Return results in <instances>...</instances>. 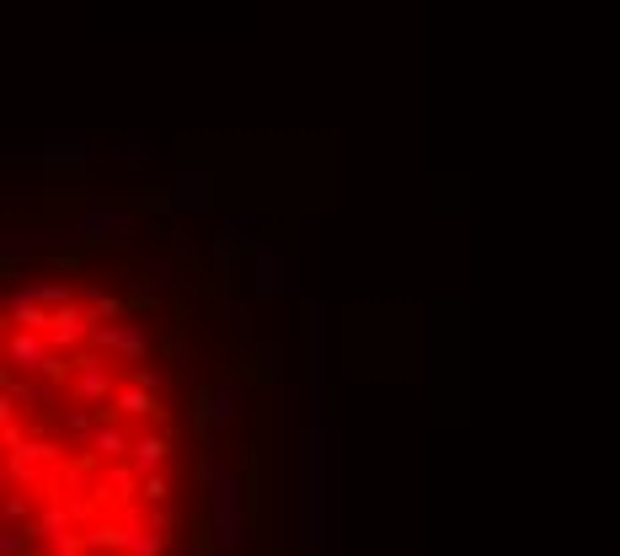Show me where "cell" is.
I'll list each match as a JSON object with an SVG mask.
<instances>
[{
    "mask_svg": "<svg viewBox=\"0 0 620 556\" xmlns=\"http://www.w3.org/2000/svg\"><path fill=\"white\" fill-rule=\"evenodd\" d=\"M75 230L86 236V246H129L139 236V220L123 204H113V209H86Z\"/></svg>",
    "mask_w": 620,
    "mask_h": 556,
    "instance_id": "6da1fadb",
    "label": "cell"
},
{
    "mask_svg": "<svg viewBox=\"0 0 620 556\" xmlns=\"http://www.w3.org/2000/svg\"><path fill=\"white\" fill-rule=\"evenodd\" d=\"M49 332L33 327H11L6 332V369H22V375H43V359H49Z\"/></svg>",
    "mask_w": 620,
    "mask_h": 556,
    "instance_id": "7a4b0ae2",
    "label": "cell"
},
{
    "mask_svg": "<svg viewBox=\"0 0 620 556\" xmlns=\"http://www.w3.org/2000/svg\"><path fill=\"white\" fill-rule=\"evenodd\" d=\"M91 343L107 348V353H123V359H139V353H145V327L129 321V316H113V321H102V327H97Z\"/></svg>",
    "mask_w": 620,
    "mask_h": 556,
    "instance_id": "3957f363",
    "label": "cell"
},
{
    "mask_svg": "<svg viewBox=\"0 0 620 556\" xmlns=\"http://www.w3.org/2000/svg\"><path fill=\"white\" fill-rule=\"evenodd\" d=\"M172 444H177V428H166V434H139V439L129 444V466H134L139 476L161 471L166 455H172Z\"/></svg>",
    "mask_w": 620,
    "mask_h": 556,
    "instance_id": "277c9868",
    "label": "cell"
},
{
    "mask_svg": "<svg viewBox=\"0 0 620 556\" xmlns=\"http://www.w3.org/2000/svg\"><path fill=\"white\" fill-rule=\"evenodd\" d=\"M166 182H172V193H177V204L182 209H209L214 204V177L209 172H177V177H166Z\"/></svg>",
    "mask_w": 620,
    "mask_h": 556,
    "instance_id": "5b68a950",
    "label": "cell"
},
{
    "mask_svg": "<svg viewBox=\"0 0 620 556\" xmlns=\"http://www.w3.org/2000/svg\"><path fill=\"white\" fill-rule=\"evenodd\" d=\"M278 273H284V257H278V252H273V246H257V262H252V278H257V295H262V300H268V295H273V289H278V284H284V278H278Z\"/></svg>",
    "mask_w": 620,
    "mask_h": 556,
    "instance_id": "8992f818",
    "label": "cell"
}]
</instances>
